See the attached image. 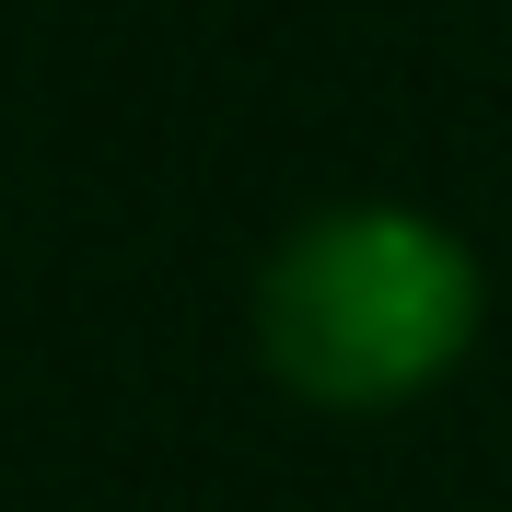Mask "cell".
I'll list each match as a JSON object with an SVG mask.
<instances>
[{"label":"cell","instance_id":"cell-1","mask_svg":"<svg viewBox=\"0 0 512 512\" xmlns=\"http://www.w3.org/2000/svg\"><path fill=\"white\" fill-rule=\"evenodd\" d=\"M489 280L431 210L396 198H338L268 245L256 268V350L303 408L338 419H384L431 396L454 361L478 350Z\"/></svg>","mask_w":512,"mask_h":512}]
</instances>
